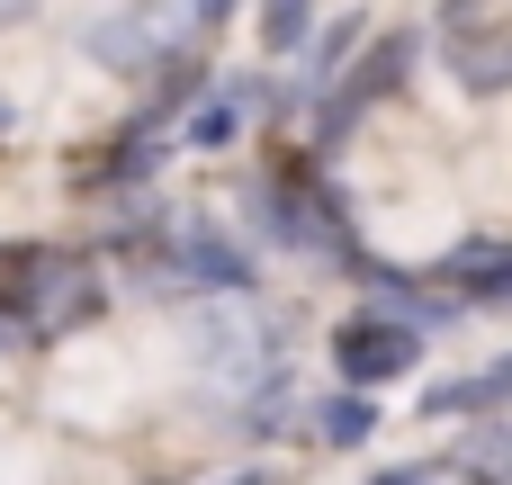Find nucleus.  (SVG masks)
I'll use <instances>...</instances> for the list:
<instances>
[{
    "label": "nucleus",
    "mask_w": 512,
    "mask_h": 485,
    "mask_svg": "<svg viewBox=\"0 0 512 485\" xmlns=\"http://www.w3.org/2000/svg\"><path fill=\"white\" fill-rule=\"evenodd\" d=\"M414 360H423V333H405L396 315H351V324L333 333V369L351 378V396H369V387H396Z\"/></svg>",
    "instance_id": "1"
},
{
    "label": "nucleus",
    "mask_w": 512,
    "mask_h": 485,
    "mask_svg": "<svg viewBox=\"0 0 512 485\" xmlns=\"http://www.w3.org/2000/svg\"><path fill=\"white\" fill-rule=\"evenodd\" d=\"M162 270H171L180 288H243V279H252V261H243L225 234H207V225H180V234H171V261H162ZM171 279H162V288H171Z\"/></svg>",
    "instance_id": "2"
},
{
    "label": "nucleus",
    "mask_w": 512,
    "mask_h": 485,
    "mask_svg": "<svg viewBox=\"0 0 512 485\" xmlns=\"http://www.w3.org/2000/svg\"><path fill=\"white\" fill-rule=\"evenodd\" d=\"M405 54H414V36H387V45H369V72H351V81L333 90V108H324L315 144H342V135H351V117H360V108H369V99H378V90L405 72Z\"/></svg>",
    "instance_id": "3"
},
{
    "label": "nucleus",
    "mask_w": 512,
    "mask_h": 485,
    "mask_svg": "<svg viewBox=\"0 0 512 485\" xmlns=\"http://www.w3.org/2000/svg\"><path fill=\"white\" fill-rule=\"evenodd\" d=\"M459 81H468V90H512V36L468 27V36H459Z\"/></svg>",
    "instance_id": "4"
},
{
    "label": "nucleus",
    "mask_w": 512,
    "mask_h": 485,
    "mask_svg": "<svg viewBox=\"0 0 512 485\" xmlns=\"http://www.w3.org/2000/svg\"><path fill=\"white\" fill-rule=\"evenodd\" d=\"M450 288H468V297H512V243L504 252L459 243V252H450Z\"/></svg>",
    "instance_id": "5"
},
{
    "label": "nucleus",
    "mask_w": 512,
    "mask_h": 485,
    "mask_svg": "<svg viewBox=\"0 0 512 485\" xmlns=\"http://www.w3.org/2000/svg\"><path fill=\"white\" fill-rule=\"evenodd\" d=\"M369 423H378V405H369V396H324V405H315L324 450H360V441H369Z\"/></svg>",
    "instance_id": "6"
},
{
    "label": "nucleus",
    "mask_w": 512,
    "mask_h": 485,
    "mask_svg": "<svg viewBox=\"0 0 512 485\" xmlns=\"http://www.w3.org/2000/svg\"><path fill=\"white\" fill-rule=\"evenodd\" d=\"M459 468H468L477 485H512V414H504V423H486V432L468 441V459H459Z\"/></svg>",
    "instance_id": "7"
},
{
    "label": "nucleus",
    "mask_w": 512,
    "mask_h": 485,
    "mask_svg": "<svg viewBox=\"0 0 512 485\" xmlns=\"http://www.w3.org/2000/svg\"><path fill=\"white\" fill-rule=\"evenodd\" d=\"M234 126H243V90H225V99H207V108L189 117V144H207V153H216V144H234Z\"/></svg>",
    "instance_id": "8"
},
{
    "label": "nucleus",
    "mask_w": 512,
    "mask_h": 485,
    "mask_svg": "<svg viewBox=\"0 0 512 485\" xmlns=\"http://www.w3.org/2000/svg\"><path fill=\"white\" fill-rule=\"evenodd\" d=\"M369 485H477V477L450 468V459H414V468H387V477H369Z\"/></svg>",
    "instance_id": "9"
},
{
    "label": "nucleus",
    "mask_w": 512,
    "mask_h": 485,
    "mask_svg": "<svg viewBox=\"0 0 512 485\" xmlns=\"http://www.w3.org/2000/svg\"><path fill=\"white\" fill-rule=\"evenodd\" d=\"M306 9H315V0H270V45H279V54L306 36Z\"/></svg>",
    "instance_id": "10"
},
{
    "label": "nucleus",
    "mask_w": 512,
    "mask_h": 485,
    "mask_svg": "<svg viewBox=\"0 0 512 485\" xmlns=\"http://www.w3.org/2000/svg\"><path fill=\"white\" fill-rule=\"evenodd\" d=\"M0 342H9V324H0Z\"/></svg>",
    "instance_id": "11"
}]
</instances>
